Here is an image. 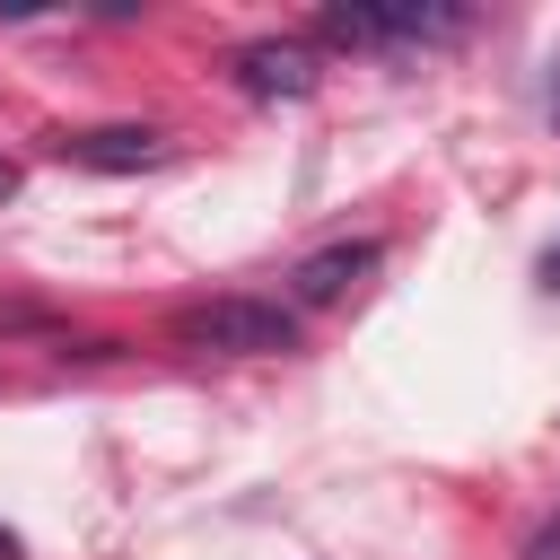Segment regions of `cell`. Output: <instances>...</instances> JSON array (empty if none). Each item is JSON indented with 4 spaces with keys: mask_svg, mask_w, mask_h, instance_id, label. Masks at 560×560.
Wrapping results in <instances>:
<instances>
[{
    "mask_svg": "<svg viewBox=\"0 0 560 560\" xmlns=\"http://www.w3.org/2000/svg\"><path fill=\"white\" fill-rule=\"evenodd\" d=\"M52 149H61L70 166L131 175V166H158V158H166V131H158V122H88V131H61Z\"/></svg>",
    "mask_w": 560,
    "mask_h": 560,
    "instance_id": "3",
    "label": "cell"
},
{
    "mask_svg": "<svg viewBox=\"0 0 560 560\" xmlns=\"http://www.w3.org/2000/svg\"><path fill=\"white\" fill-rule=\"evenodd\" d=\"M175 341L219 350V359H280V350H298V315L280 298H192V306H175Z\"/></svg>",
    "mask_w": 560,
    "mask_h": 560,
    "instance_id": "1",
    "label": "cell"
},
{
    "mask_svg": "<svg viewBox=\"0 0 560 560\" xmlns=\"http://www.w3.org/2000/svg\"><path fill=\"white\" fill-rule=\"evenodd\" d=\"M9 192H18V166H9V158H0V201H9Z\"/></svg>",
    "mask_w": 560,
    "mask_h": 560,
    "instance_id": "8",
    "label": "cell"
},
{
    "mask_svg": "<svg viewBox=\"0 0 560 560\" xmlns=\"http://www.w3.org/2000/svg\"><path fill=\"white\" fill-rule=\"evenodd\" d=\"M542 289H551V298H560V245H551V254H542Z\"/></svg>",
    "mask_w": 560,
    "mask_h": 560,
    "instance_id": "6",
    "label": "cell"
},
{
    "mask_svg": "<svg viewBox=\"0 0 560 560\" xmlns=\"http://www.w3.org/2000/svg\"><path fill=\"white\" fill-rule=\"evenodd\" d=\"M236 88H245V96H306V88H315V52L262 35V44L236 52Z\"/></svg>",
    "mask_w": 560,
    "mask_h": 560,
    "instance_id": "4",
    "label": "cell"
},
{
    "mask_svg": "<svg viewBox=\"0 0 560 560\" xmlns=\"http://www.w3.org/2000/svg\"><path fill=\"white\" fill-rule=\"evenodd\" d=\"M315 26H324L332 44H446V35H464V9H429V0H394V9H376V0H332Z\"/></svg>",
    "mask_w": 560,
    "mask_h": 560,
    "instance_id": "2",
    "label": "cell"
},
{
    "mask_svg": "<svg viewBox=\"0 0 560 560\" xmlns=\"http://www.w3.org/2000/svg\"><path fill=\"white\" fill-rule=\"evenodd\" d=\"M551 114H560V96H551Z\"/></svg>",
    "mask_w": 560,
    "mask_h": 560,
    "instance_id": "10",
    "label": "cell"
},
{
    "mask_svg": "<svg viewBox=\"0 0 560 560\" xmlns=\"http://www.w3.org/2000/svg\"><path fill=\"white\" fill-rule=\"evenodd\" d=\"M368 271H376V245L359 236V245H324V254H306V262L289 271V289H298V306H332V298H350Z\"/></svg>",
    "mask_w": 560,
    "mask_h": 560,
    "instance_id": "5",
    "label": "cell"
},
{
    "mask_svg": "<svg viewBox=\"0 0 560 560\" xmlns=\"http://www.w3.org/2000/svg\"><path fill=\"white\" fill-rule=\"evenodd\" d=\"M0 560H18V534H9V525H0Z\"/></svg>",
    "mask_w": 560,
    "mask_h": 560,
    "instance_id": "9",
    "label": "cell"
},
{
    "mask_svg": "<svg viewBox=\"0 0 560 560\" xmlns=\"http://www.w3.org/2000/svg\"><path fill=\"white\" fill-rule=\"evenodd\" d=\"M534 560H560V525H551V534H542V542H534Z\"/></svg>",
    "mask_w": 560,
    "mask_h": 560,
    "instance_id": "7",
    "label": "cell"
}]
</instances>
